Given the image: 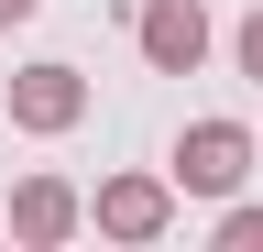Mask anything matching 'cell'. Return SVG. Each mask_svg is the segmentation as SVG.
<instances>
[{"label": "cell", "mask_w": 263, "mask_h": 252, "mask_svg": "<svg viewBox=\"0 0 263 252\" xmlns=\"http://www.w3.org/2000/svg\"><path fill=\"white\" fill-rule=\"evenodd\" d=\"M77 230H88V198H77L66 176H22V186H11V241H22V252H66Z\"/></svg>", "instance_id": "277c9868"}, {"label": "cell", "mask_w": 263, "mask_h": 252, "mask_svg": "<svg viewBox=\"0 0 263 252\" xmlns=\"http://www.w3.org/2000/svg\"><path fill=\"white\" fill-rule=\"evenodd\" d=\"M132 44H143L154 77H197V55H209V11H197V0H143Z\"/></svg>", "instance_id": "5b68a950"}, {"label": "cell", "mask_w": 263, "mask_h": 252, "mask_svg": "<svg viewBox=\"0 0 263 252\" xmlns=\"http://www.w3.org/2000/svg\"><path fill=\"white\" fill-rule=\"evenodd\" d=\"M230 55H241V77L263 88V11H241V33H230Z\"/></svg>", "instance_id": "52a82bcc"}, {"label": "cell", "mask_w": 263, "mask_h": 252, "mask_svg": "<svg viewBox=\"0 0 263 252\" xmlns=\"http://www.w3.org/2000/svg\"><path fill=\"white\" fill-rule=\"evenodd\" d=\"M33 11H44V0H0V22H33Z\"/></svg>", "instance_id": "ba28073f"}, {"label": "cell", "mask_w": 263, "mask_h": 252, "mask_svg": "<svg viewBox=\"0 0 263 252\" xmlns=\"http://www.w3.org/2000/svg\"><path fill=\"white\" fill-rule=\"evenodd\" d=\"M219 252H263V208H219Z\"/></svg>", "instance_id": "8992f818"}, {"label": "cell", "mask_w": 263, "mask_h": 252, "mask_svg": "<svg viewBox=\"0 0 263 252\" xmlns=\"http://www.w3.org/2000/svg\"><path fill=\"white\" fill-rule=\"evenodd\" d=\"M88 219L110 241H164V230H176V176H110L88 198Z\"/></svg>", "instance_id": "7a4b0ae2"}, {"label": "cell", "mask_w": 263, "mask_h": 252, "mask_svg": "<svg viewBox=\"0 0 263 252\" xmlns=\"http://www.w3.org/2000/svg\"><path fill=\"white\" fill-rule=\"evenodd\" d=\"M241 176H252V132L241 121H186L176 132V186L186 198H230Z\"/></svg>", "instance_id": "6da1fadb"}, {"label": "cell", "mask_w": 263, "mask_h": 252, "mask_svg": "<svg viewBox=\"0 0 263 252\" xmlns=\"http://www.w3.org/2000/svg\"><path fill=\"white\" fill-rule=\"evenodd\" d=\"M11 121H22L33 143L77 132V121H88V77H77V66H55V55H44V66H22V77H11Z\"/></svg>", "instance_id": "3957f363"}]
</instances>
